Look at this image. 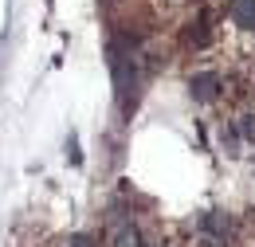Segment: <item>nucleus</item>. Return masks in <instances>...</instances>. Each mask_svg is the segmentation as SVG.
Returning <instances> with one entry per match:
<instances>
[{"instance_id": "6", "label": "nucleus", "mask_w": 255, "mask_h": 247, "mask_svg": "<svg viewBox=\"0 0 255 247\" xmlns=\"http://www.w3.org/2000/svg\"><path fill=\"white\" fill-rule=\"evenodd\" d=\"M240 133H244L248 141H255V114H244V118H240Z\"/></svg>"}, {"instance_id": "10", "label": "nucleus", "mask_w": 255, "mask_h": 247, "mask_svg": "<svg viewBox=\"0 0 255 247\" xmlns=\"http://www.w3.org/2000/svg\"><path fill=\"white\" fill-rule=\"evenodd\" d=\"M145 247H153V244H145Z\"/></svg>"}, {"instance_id": "1", "label": "nucleus", "mask_w": 255, "mask_h": 247, "mask_svg": "<svg viewBox=\"0 0 255 247\" xmlns=\"http://www.w3.org/2000/svg\"><path fill=\"white\" fill-rule=\"evenodd\" d=\"M110 55V71H114V94H118V106L129 110L133 106V91H137V55H133V43L129 39H114L106 47Z\"/></svg>"}, {"instance_id": "9", "label": "nucleus", "mask_w": 255, "mask_h": 247, "mask_svg": "<svg viewBox=\"0 0 255 247\" xmlns=\"http://www.w3.org/2000/svg\"><path fill=\"white\" fill-rule=\"evenodd\" d=\"M71 247H91V240H87V236H75V240H71Z\"/></svg>"}, {"instance_id": "3", "label": "nucleus", "mask_w": 255, "mask_h": 247, "mask_svg": "<svg viewBox=\"0 0 255 247\" xmlns=\"http://www.w3.org/2000/svg\"><path fill=\"white\" fill-rule=\"evenodd\" d=\"M232 20L240 24V28H255V0H236L232 4Z\"/></svg>"}, {"instance_id": "4", "label": "nucleus", "mask_w": 255, "mask_h": 247, "mask_svg": "<svg viewBox=\"0 0 255 247\" xmlns=\"http://www.w3.org/2000/svg\"><path fill=\"white\" fill-rule=\"evenodd\" d=\"M114 247H145L133 224H114Z\"/></svg>"}, {"instance_id": "7", "label": "nucleus", "mask_w": 255, "mask_h": 247, "mask_svg": "<svg viewBox=\"0 0 255 247\" xmlns=\"http://www.w3.org/2000/svg\"><path fill=\"white\" fill-rule=\"evenodd\" d=\"M189 39L196 43V47H204V43H208V31H204V20H196V31H189Z\"/></svg>"}, {"instance_id": "2", "label": "nucleus", "mask_w": 255, "mask_h": 247, "mask_svg": "<svg viewBox=\"0 0 255 247\" xmlns=\"http://www.w3.org/2000/svg\"><path fill=\"white\" fill-rule=\"evenodd\" d=\"M216 91H220V75H212V71H200V75L189 79V94L196 102H212Z\"/></svg>"}, {"instance_id": "5", "label": "nucleus", "mask_w": 255, "mask_h": 247, "mask_svg": "<svg viewBox=\"0 0 255 247\" xmlns=\"http://www.w3.org/2000/svg\"><path fill=\"white\" fill-rule=\"evenodd\" d=\"M200 228H204V232H212V236H228V228H232V224L220 220L216 212H204V216H200Z\"/></svg>"}, {"instance_id": "8", "label": "nucleus", "mask_w": 255, "mask_h": 247, "mask_svg": "<svg viewBox=\"0 0 255 247\" xmlns=\"http://www.w3.org/2000/svg\"><path fill=\"white\" fill-rule=\"evenodd\" d=\"M67 149H71V165H79V161H83V153H79V141H75V137L67 141Z\"/></svg>"}]
</instances>
